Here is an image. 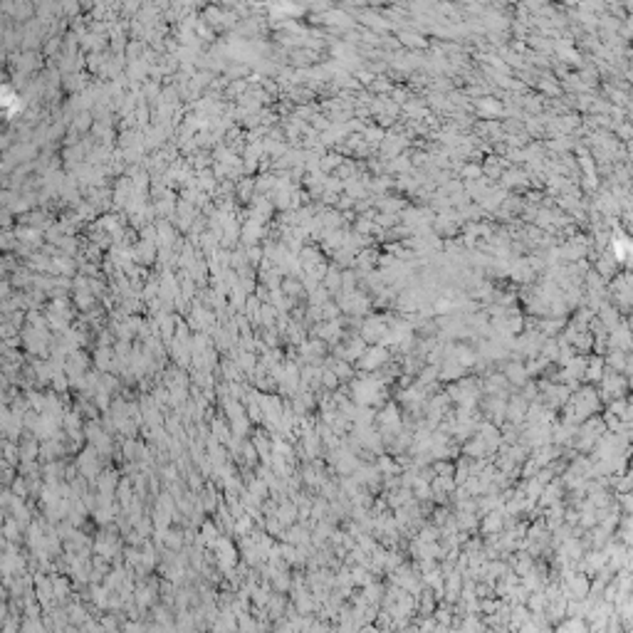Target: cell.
<instances>
[{
  "label": "cell",
  "mask_w": 633,
  "mask_h": 633,
  "mask_svg": "<svg viewBox=\"0 0 633 633\" xmlns=\"http://www.w3.org/2000/svg\"><path fill=\"white\" fill-rule=\"evenodd\" d=\"M465 453L470 455V458H475V460H483L485 455H490L487 453V445H485V440L480 438V436H475V438L465 445Z\"/></svg>",
  "instance_id": "obj_6"
},
{
  "label": "cell",
  "mask_w": 633,
  "mask_h": 633,
  "mask_svg": "<svg viewBox=\"0 0 633 633\" xmlns=\"http://www.w3.org/2000/svg\"><path fill=\"white\" fill-rule=\"evenodd\" d=\"M438 535H440L438 527H425V529L421 532V537H418V539H423V542H436V539H438Z\"/></svg>",
  "instance_id": "obj_11"
},
{
  "label": "cell",
  "mask_w": 633,
  "mask_h": 633,
  "mask_svg": "<svg viewBox=\"0 0 633 633\" xmlns=\"http://www.w3.org/2000/svg\"><path fill=\"white\" fill-rule=\"evenodd\" d=\"M603 369H606V364H603V359L594 357L591 361H586V369H584V376L589 381H596L599 384L601 376H603Z\"/></svg>",
  "instance_id": "obj_5"
},
{
  "label": "cell",
  "mask_w": 633,
  "mask_h": 633,
  "mask_svg": "<svg viewBox=\"0 0 633 633\" xmlns=\"http://www.w3.org/2000/svg\"><path fill=\"white\" fill-rule=\"evenodd\" d=\"M527 369L522 366V364H507L504 366V378L507 381H512V384H517V386H522L524 381H527Z\"/></svg>",
  "instance_id": "obj_4"
},
{
  "label": "cell",
  "mask_w": 633,
  "mask_h": 633,
  "mask_svg": "<svg viewBox=\"0 0 633 633\" xmlns=\"http://www.w3.org/2000/svg\"><path fill=\"white\" fill-rule=\"evenodd\" d=\"M463 628H483V623H477L475 618H468L465 623H463Z\"/></svg>",
  "instance_id": "obj_14"
},
{
  "label": "cell",
  "mask_w": 633,
  "mask_h": 633,
  "mask_svg": "<svg viewBox=\"0 0 633 633\" xmlns=\"http://www.w3.org/2000/svg\"><path fill=\"white\" fill-rule=\"evenodd\" d=\"M314 334H317L322 341H339V337L344 334V332H341V326H339L337 319H326L324 324H319L317 329H314Z\"/></svg>",
  "instance_id": "obj_3"
},
{
  "label": "cell",
  "mask_w": 633,
  "mask_h": 633,
  "mask_svg": "<svg viewBox=\"0 0 633 633\" xmlns=\"http://www.w3.org/2000/svg\"><path fill=\"white\" fill-rule=\"evenodd\" d=\"M618 492H628V487H631V475L628 472H621V480L616 483Z\"/></svg>",
  "instance_id": "obj_12"
},
{
  "label": "cell",
  "mask_w": 633,
  "mask_h": 633,
  "mask_svg": "<svg viewBox=\"0 0 633 633\" xmlns=\"http://www.w3.org/2000/svg\"><path fill=\"white\" fill-rule=\"evenodd\" d=\"M601 324L606 326V329H614V326L621 324V319H618V312L611 307H603L601 309Z\"/></svg>",
  "instance_id": "obj_7"
},
{
  "label": "cell",
  "mask_w": 633,
  "mask_h": 633,
  "mask_svg": "<svg viewBox=\"0 0 633 633\" xmlns=\"http://www.w3.org/2000/svg\"><path fill=\"white\" fill-rule=\"evenodd\" d=\"M468 475H470V470H468V463H460V465H458V475L453 477L455 485H463V483L468 480Z\"/></svg>",
  "instance_id": "obj_10"
},
{
  "label": "cell",
  "mask_w": 633,
  "mask_h": 633,
  "mask_svg": "<svg viewBox=\"0 0 633 633\" xmlns=\"http://www.w3.org/2000/svg\"><path fill=\"white\" fill-rule=\"evenodd\" d=\"M319 381H322L324 389H337V386H339V376L332 371V369H322V371H319Z\"/></svg>",
  "instance_id": "obj_8"
},
{
  "label": "cell",
  "mask_w": 633,
  "mask_h": 633,
  "mask_svg": "<svg viewBox=\"0 0 633 633\" xmlns=\"http://www.w3.org/2000/svg\"><path fill=\"white\" fill-rule=\"evenodd\" d=\"M480 609L487 611V614H492V611H497V601H483V603H480Z\"/></svg>",
  "instance_id": "obj_13"
},
{
  "label": "cell",
  "mask_w": 633,
  "mask_h": 633,
  "mask_svg": "<svg viewBox=\"0 0 633 633\" xmlns=\"http://www.w3.org/2000/svg\"><path fill=\"white\" fill-rule=\"evenodd\" d=\"M527 571H532V559H529V556H522L520 562L515 564V574H520V576H524Z\"/></svg>",
  "instance_id": "obj_9"
},
{
  "label": "cell",
  "mask_w": 633,
  "mask_h": 633,
  "mask_svg": "<svg viewBox=\"0 0 633 633\" xmlns=\"http://www.w3.org/2000/svg\"><path fill=\"white\" fill-rule=\"evenodd\" d=\"M386 361H389V349H386V346H381V344L366 346L364 354L359 357V369H361V371H376V369H381Z\"/></svg>",
  "instance_id": "obj_1"
},
{
  "label": "cell",
  "mask_w": 633,
  "mask_h": 633,
  "mask_svg": "<svg viewBox=\"0 0 633 633\" xmlns=\"http://www.w3.org/2000/svg\"><path fill=\"white\" fill-rule=\"evenodd\" d=\"M389 322L391 319H386V317H366L364 324H361V339L366 341V344H371V341L378 344V339L389 329Z\"/></svg>",
  "instance_id": "obj_2"
}]
</instances>
